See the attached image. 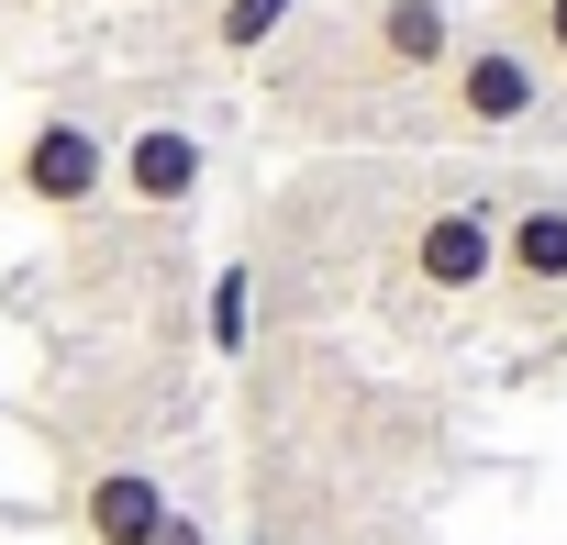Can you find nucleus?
Segmentation results:
<instances>
[{"instance_id": "1", "label": "nucleus", "mask_w": 567, "mask_h": 545, "mask_svg": "<svg viewBox=\"0 0 567 545\" xmlns=\"http://www.w3.org/2000/svg\"><path fill=\"white\" fill-rule=\"evenodd\" d=\"M545 101H556V79L534 68V45L489 23V34H467V45L445 56V79L423 90V123L456 134V145H501V134H534Z\"/></svg>"}, {"instance_id": "2", "label": "nucleus", "mask_w": 567, "mask_h": 545, "mask_svg": "<svg viewBox=\"0 0 567 545\" xmlns=\"http://www.w3.org/2000/svg\"><path fill=\"white\" fill-rule=\"evenodd\" d=\"M390 256H401V290L434 301V312L489 301V279H501V200L489 189H434V200H412Z\"/></svg>"}, {"instance_id": "3", "label": "nucleus", "mask_w": 567, "mask_h": 545, "mask_svg": "<svg viewBox=\"0 0 567 545\" xmlns=\"http://www.w3.org/2000/svg\"><path fill=\"white\" fill-rule=\"evenodd\" d=\"M456 45H467L456 0H357L334 34V68H357V90H434Z\"/></svg>"}, {"instance_id": "4", "label": "nucleus", "mask_w": 567, "mask_h": 545, "mask_svg": "<svg viewBox=\"0 0 567 545\" xmlns=\"http://www.w3.org/2000/svg\"><path fill=\"white\" fill-rule=\"evenodd\" d=\"M12 200L45 212V223H90L112 200V134L90 112H34L23 145H12Z\"/></svg>"}, {"instance_id": "5", "label": "nucleus", "mask_w": 567, "mask_h": 545, "mask_svg": "<svg viewBox=\"0 0 567 545\" xmlns=\"http://www.w3.org/2000/svg\"><path fill=\"white\" fill-rule=\"evenodd\" d=\"M489 290H501L523 323L567 312V189H556V178L501 200V279H489Z\"/></svg>"}, {"instance_id": "6", "label": "nucleus", "mask_w": 567, "mask_h": 545, "mask_svg": "<svg viewBox=\"0 0 567 545\" xmlns=\"http://www.w3.org/2000/svg\"><path fill=\"white\" fill-rule=\"evenodd\" d=\"M167 523V467L145 445H101L79 479H68V534L79 545H145Z\"/></svg>"}, {"instance_id": "7", "label": "nucleus", "mask_w": 567, "mask_h": 545, "mask_svg": "<svg viewBox=\"0 0 567 545\" xmlns=\"http://www.w3.org/2000/svg\"><path fill=\"white\" fill-rule=\"evenodd\" d=\"M200 178H212V145H200V123H178V112H145L134 134H112V200H134V212L178 223V212L200 200Z\"/></svg>"}, {"instance_id": "8", "label": "nucleus", "mask_w": 567, "mask_h": 545, "mask_svg": "<svg viewBox=\"0 0 567 545\" xmlns=\"http://www.w3.org/2000/svg\"><path fill=\"white\" fill-rule=\"evenodd\" d=\"M301 12H312V0H212V12H200V34H212V56H278V45H290L301 34Z\"/></svg>"}, {"instance_id": "9", "label": "nucleus", "mask_w": 567, "mask_h": 545, "mask_svg": "<svg viewBox=\"0 0 567 545\" xmlns=\"http://www.w3.org/2000/svg\"><path fill=\"white\" fill-rule=\"evenodd\" d=\"M200 346H212L223 368H245V357H256V256H223V267H212V301H200Z\"/></svg>"}, {"instance_id": "10", "label": "nucleus", "mask_w": 567, "mask_h": 545, "mask_svg": "<svg viewBox=\"0 0 567 545\" xmlns=\"http://www.w3.org/2000/svg\"><path fill=\"white\" fill-rule=\"evenodd\" d=\"M501 34H523V45H534V68H545V79H567V0H501Z\"/></svg>"}, {"instance_id": "11", "label": "nucleus", "mask_w": 567, "mask_h": 545, "mask_svg": "<svg viewBox=\"0 0 567 545\" xmlns=\"http://www.w3.org/2000/svg\"><path fill=\"white\" fill-rule=\"evenodd\" d=\"M145 545H212V512H200L189 490H167V523H156Z\"/></svg>"}]
</instances>
